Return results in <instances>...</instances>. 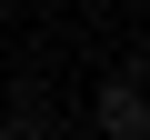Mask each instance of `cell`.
<instances>
[{"instance_id":"6da1fadb","label":"cell","mask_w":150,"mask_h":140,"mask_svg":"<svg viewBox=\"0 0 150 140\" xmlns=\"http://www.w3.org/2000/svg\"><path fill=\"white\" fill-rule=\"evenodd\" d=\"M90 140H150V80H140V70H110V80H100Z\"/></svg>"},{"instance_id":"7a4b0ae2","label":"cell","mask_w":150,"mask_h":140,"mask_svg":"<svg viewBox=\"0 0 150 140\" xmlns=\"http://www.w3.org/2000/svg\"><path fill=\"white\" fill-rule=\"evenodd\" d=\"M0 140H60V120H50V100H40V90H20L10 110H0Z\"/></svg>"}]
</instances>
